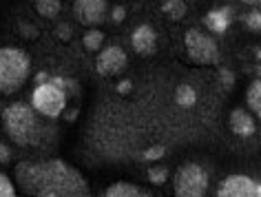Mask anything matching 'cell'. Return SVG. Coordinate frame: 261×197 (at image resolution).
<instances>
[{"instance_id":"d4e9b609","label":"cell","mask_w":261,"mask_h":197,"mask_svg":"<svg viewBox=\"0 0 261 197\" xmlns=\"http://www.w3.org/2000/svg\"><path fill=\"white\" fill-rule=\"evenodd\" d=\"M11 162V149L7 146V144L0 142V166H5V164Z\"/></svg>"},{"instance_id":"277c9868","label":"cell","mask_w":261,"mask_h":197,"mask_svg":"<svg viewBox=\"0 0 261 197\" xmlns=\"http://www.w3.org/2000/svg\"><path fill=\"white\" fill-rule=\"evenodd\" d=\"M208 190V173L197 162H186L173 175V197H204Z\"/></svg>"},{"instance_id":"7a4b0ae2","label":"cell","mask_w":261,"mask_h":197,"mask_svg":"<svg viewBox=\"0 0 261 197\" xmlns=\"http://www.w3.org/2000/svg\"><path fill=\"white\" fill-rule=\"evenodd\" d=\"M3 127L9 140L22 149L42 146L49 137V129L27 102H14L3 109Z\"/></svg>"},{"instance_id":"5bb4252c","label":"cell","mask_w":261,"mask_h":197,"mask_svg":"<svg viewBox=\"0 0 261 197\" xmlns=\"http://www.w3.org/2000/svg\"><path fill=\"white\" fill-rule=\"evenodd\" d=\"M195 102H197L195 89L191 84H179L177 91H175V104L181 109H191V107H195Z\"/></svg>"},{"instance_id":"5b68a950","label":"cell","mask_w":261,"mask_h":197,"mask_svg":"<svg viewBox=\"0 0 261 197\" xmlns=\"http://www.w3.org/2000/svg\"><path fill=\"white\" fill-rule=\"evenodd\" d=\"M184 47L188 54V60L197 67H213L219 62V49L217 42L213 38H208V34L199 29H188L184 34Z\"/></svg>"},{"instance_id":"f1b7e54d","label":"cell","mask_w":261,"mask_h":197,"mask_svg":"<svg viewBox=\"0 0 261 197\" xmlns=\"http://www.w3.org/2000/svg\"><path fill=\"white\" fill-rule=\"evenodd\" d=\"M241 3H246V5H252V7H257L261 0H241Z\"/></svg>"},{"instance_id":"9a60e30c","label":"cell","mask_w":261,"mask_h":197,"mask_svg":"<svg viewBox=\"0 0 261 197\" xmlns=\"http://www.w3.org/2000/svg\"><path fill=\"white\" fill-rule=\"evenodd\" d=\"M246 102H248V109H250L254 115H261V80H254L250 87H248Z\"/></svg>"},{"instance_id":"7c38bea8","label":"cell","mask_w":261,"mask_h":197,"mask_svg":"<svg viewBox=\"0 0 261 197\" xmlns=\"http://www.w3.org/2000/svg\"><path fill=\"white\" fill-rule=\"evenodd\" d=\"M230 22H232V9L230 7L213 9L204 16V24L208 27V31H213V34H224V31L230 27Z\"/></svg>"},{"instance_id":"9c48e42d","label":"cell","mask_w":261,"mask_h":197,"mask_svg":"<svg viewBox=\"0 0 261 197\" xmlns=\"http://www.w3.org/2000/svg\"><path fill=\"white\" fill-rule=\"evenodd\" d=\"M126 62H128V58H126V54H124V49L113 44V47H107L100 56L95 58V69H97L100 76L109 78V76L122 73L124 67H126Z\"/></svg>"},{"instance_id":"e0dca14e","label":"cell","mask_w":261,"mask_h":197,"mask_svg":"<svg viewBox=\"0 0 261 197\" xmlns=\"http://www.w3.org/2000/svg\"><path fill=\"white\" fill-rule=\"evenodd\" d=\"M60 9H62L60 0H36V11L42 18H49V20L60 14Z\"/></svg>"},{"instance_id":"30bf717a","label":"cell","mask_w":261,"mask_h":197,"mask_svg":"<svg viewBox=\"0 0 261 197\" xmlns=\"http://www.w3.org/2000/svg\"><path fill=\"white\" fill-rule=\"evenodd\" d=\"M130 47L140 56H153L158 49V34L151 24H140L138 29L130 34Z\"/></svg>"},{"instance_id":"8992f818","label":"cell","mask_w":261,"mask_h":197,"mask_svg":"<svg viewBox=\"0 0 261 197\" xmlns=\"http://www.w3.org/2000/svg\"><path fill=\"white\" fill-rule=\"evenodd\" d=\"M31 109L38 115L54 120V117H60L62 111L67 109V95H64V91L54 87L51 82L36 84L34 93H31Z\"/></svg>"},{"instance_id":"4fadbf2b","label":"cell","mask_w":261,"mask_h":197,"mask_svg":"<svg viewBox=\"0 0 261 197\" xmlns=\"http://www.w3.org/2000/svg\"><path fill=\"white\" fill-rule=\"evenodd\" d=\"M102 197H153L146 188L138 186V184H130V182H115L104 190Z\"/></svg>"},{"instance_id":"cb8c5ba5","label":"cell","mask_w":261,"mask_h":197,"mask_svg":"<svg viewBox=\"0 0 261 197\" xmlns=\"http://www.w3.org/2000/svg\"><path fill=\"white\" fill-rule=\"evenodd\" d=\"M124 18H126V9L124 7H120V5H117V7H113V11H111V22H115V24H120Z\"/></svg>"},{"instance_id":"ffe728a7","label":"cell","mask_w":261,"mask_h":197,"mask_svg":"<svg viewBox=\"0 0 261 197\" xmlns=\"http://www.w3.org/2000/svg\"><path fill=\"white\" fill-rule=\"evenodd\" d=\"M0 197H16L14 182H11L5 173H0Z\"/></svg>"},{"instance_id":"2e32d148","label":"cell","mask_w":261,"mask_h":197,"mask_svg":"<svg viewBox=\"0 0 261 197\" xmlns=\"http://www.w3.org/2000/svg\"><path fill=\"white\" fill-rule=\"evenodd\" d=\"M162 11H164V16H168L171 20H181V18L186 16V3L184 0H164Z\"/></svg>"},{"instance_id":"52a82bcc","label":"cell","mask_w":261,"mask_h":197,"mask_svg":"<svg viewBox=\"0 0 261 197\" xmlns=\"http://www.w3.org/2000/svg\"><path fill=\"white\" fill-rule=\"evenodd\" d=\"M215 197H261V184L248 175H228L219 182Z\"/></svg>"},{"instance_id":"484cf974","label":"cell","mask_w":261,"mask_h":197,"mask_svg":"<svg viewBox=\"0 0 261 197\" xmlns=\"http://www.w3.org/2000/svg\"><path fill=\"white\" fill-rule=\"evenodd\" d=\"M56 34H58V38H60V40L67 42L69 38H71V27H69V24H58Z\"/></svg>"},{"instance_id":"3957f363","label":"cell","mask_w":261,"mask_h":197,"mask_svg":"<svg viewBox=\"0 0 261 197\" xmlns=\"http://www.w3.org/2000/svg\"><path fill=\"white\" fill-rule=\"evenodd\" d=\"M31 64L22 49L3 47L0 49V95H11L24 87L29 80Z\"/></svg>"},{"instance_id":"6da1fadb","label":"cell","mask_w":261,"mask_h":197,"mask_svg":"<svg viewBox=\"0 0 261 197\" xmlns=\"http://www.w3.org/2000/svg\"><path fill=\"white\" fill-rule=\"evenodd\" d=\"M14 184L29 197H91L84 175L58 157L18 162Z\"/></svg>"},{"instance_id":"603a6c76","label":"cell","mask_w":261,"mask_h":197,"mask_svg":"<svg viewBox=\"0 0 261 197\" xmlns=\"http://www.w3.org/2000/svg\"><path fill=\"white\" fill-rule=\"evenodd\" d=\"M219 82L224 84L226 89H230L232 84H234V73H232L230 69H221V71H219Z\"/></svg>"},{"instance_id":"d6986e66","label":"cell","mask_w":261,"mask_h":197,"mask_svg":"<svg viewBox=\"0 0 261 197\" xmlns=\"http://www.w3.org/2000/svg\"><path fill=\"white\" fill-rule=\"evenodd\" d=\"M148 180L153 184H158V186H162V184L168 180V168L166 166H151L148 168Z\"/></svg>"},{"instance_id":"44dd1931","label":"cell","mask_w":261,"mask_h":197,"mask_svg":"<svg viewBox=\"0 0 261 197\" xmlns=\"http://www.w3.org/2000/svg\"><path fill=\"white\" fill-rule=\"evenodd\" d=\"M164 155H166V149L162 146V144H155V146H151V149L144 151V160H146V162H158V160H162Z\"/></svg>"},{"instance_id":"7402d4cb","label":"cell","mask_w":261,"mask_h":197,"mask_svg":"<svg viewBox=\"0 0 261 197\" xmlns=\"http://www.w3.org/2000/svg\"><path fill=\"white\" fill-rule=\"evenodd\" d=\"M244 22H246V27L250 31H259L261 29V14L254 9V11H250V14L244 18Z\"/></svg>"},{"instance_id":"ac0fdd59","label":"cell","mask_w":261,"mask_h":197,"mask_svg":"<svg viewBox=\"0 0 261 197\" xmlns=\"http://www.w3.org/2000/svg\"><path fill=\"white\" fill-rule=\"evenodd\" d=\"M102 42H104V34L100 29H91L84 34L82 38V44H84V49H89V51H97L102 47Z\"/></svg>"},{"instance_id":"83f0119b","label":"cell","mask_w":261,"mask_h":197,"mask_svg":"<svg viewBox=\"0 0 261 197\" xmlns=\"http://www.w3.org/2000/svg\"><path fill=\"white\" fill-rule=\"evenodd\" d=\"M44 82H49V73H44V71H40V73L36 76V84H44Z\"/></svg>"},{"instance_id":"ba28073f","label":"cell","mask_w":261,"mask_h":197,"mask_svg":"<svg viewBox=\"0 0 261 197\" xmlns=\"http://www.w3.org/2000/svg\"><path fill=\"white\" fill-rule=\"evenodd\" d=\"M109 9V0H75L73 3V14L82 24L95 27L104 20V14Z\"/></svg>"},{"instance_id":"8fae6325","label":"cell","mask_w":261,"mask_h":197,"mask_svg":"<svg viewBox=\"0 0 261 197\" xmlns=\"http://www.w3.org/2000/svg\"><path fill=\"white\" fill-rule=\"evenodd\" d=\"M230 129L232 133H237L241 137H250L254 131H257V124H254V117L248 113L246 109H234L230 113Z\"/></svg>"},{"instance_id":"4316f807","label":"cell","mask_w":261,"mask_h":197,"mask_svg":"<svg viewBox=\"0 0 261 197\" xmlns=\"http://www.w3.org/2000/svg\"><path fill=\"white\" fill-rule=\"evenodd\" d=\"M130 89H133V82L130 80H122L120 84H117V93H122V95H126Z\"/></svg>"}]
</instances>
